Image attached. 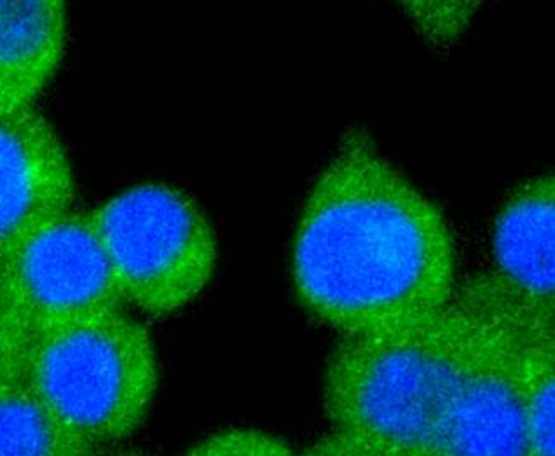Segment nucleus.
Here are the masks:
<instances>
[{"instance_id": "1", "label": "nucleus", "mask_w": 555, "mask_h": 456, "mask_svg": "<svg viewBox=\"0 0 555 456\" xmlns=\"http://www.w3.org/2000/svg\"><path fill=\"white\" fill-rule=\"evenodd\" d=\"M293 281L314 320L340 338L410 328L457 294L446 216L364 131H348L309 191Z\"/></svg>"}, {"instance_id": "2", "label": "nucleus", "mask_w": 555, "mask_h": 456, "mask_svg": "<svg viewBox=\"0 0 555 456\" xmlns=\"http://www.w3.org/2000/svg\"><path fill=\"white\" fill-rule=\"evenodd\" d=\"M469 331V305L457 289L452 304L431 320L384 335L340 338L323 386L330 433L309 453L440 455Z\"/></svg>"}, {"instance_id": "3", "label": "nucleus", "mask_w": 555, "mask_h": 456, "mask_svg": "<svg viewBox=\"0 0 555 456\" xmlns=\"http://www.w3.org/2000/svg\"><path fill=\"white\" fill-rule=\"evenodd\" d=\"M23 367L50 409L99 452L137 433L158 386L152 336L122 309L41 336Z\"/></svg>"}, {"instance_id": "4", "label": "nucleus", "mask_w": 555, "mask_h": 456, "mask_svg": "<svg viewBox=\"0 0 555 456\" xmlns=\"http://www.w3.org/2000/svg\"><path fill=\"white\" fill-rule=\"evenodd\" d=\"M122 302L150 317L172 316L196 301L218 263L208 216L179 188L138 185L92 214Z\"/></svg>"}, {"instance_id": "5", "label": "nucleus", "mask_w": 555, "mask_h": 456, "mask_svg": "<svg viewBox=\"0 0 555 456\" xmlns=\"http://www.w3.org/2000/svg\"><path fill=\"white\" fill-rule=\"evenodd\" d=\"M0 301L26 348L41 336L125 305L90 214L70 211L0 263Z\"/></svg>"}, {"instance_id": "6", "label": "nucleus", "mask_w": 555, "mask_h": 456, "mask_svg": "<svg viewBox=\"0 0 555 456\" xmlns=\"http://www.w3.org/2000/svg\"><path fill=\"white\" fill-rule=\"evenodd\" d=\"M459 289L469 305L470 331L438 456L528 455L527 416L491 275L461 282Z\"/></svg>"}, {"instance_id": "7", "label": "nucleus", "mask_w": 555, "mask_h": 456, "mask_svg": "<svg viewBox=\"0 0 555 456\" xmlns=\"http://www.w3.org/2000/svg\"><path fill=\"white\" fill-rule=\"evenodd\" d=\"M75 203L74 167L53 125L36 106L0 110V263Z\"/></svg>"}, {"instance_id": "8", "label": "nucleus", "mask_w": 555, "mask_h": 456, "mask_svg": "<svg viewBox=\"0 0 555 456\" xmlns=\"http://www.w3.org/2000/svg\"><path fill=\"white\" fill-rule=\"evenodd\" d=\"M494 299L508 341L528 429V455L555 453V305L535 301L493 273Z\"/></svg>"}, {"instance_id": "9", "label": "nucleus", "mask_w": 555, "mask_h": 456, "mask_svg": "<svg viewBox=\"0 0 555 456\" xmlns=\"http://www.w3.org/2000/svg\"><path fill=\"white\" fill-rule=\"evenodd\" d=\"M67 0H0V110L35 106L65 55Z\"/></svg>"}, {"instance_id": "10", "label": "nucleus", "mask_w": 555, "mask_h": 456, "mask_svg": "<svg viewBox=\"0 0 555 456\" xmlns=\"http://www.w3.org/2000/svg\"><path fill=\"white\" fill-rule=\"evenodd\" d=\"M498 275L535 301L555 305L554 175L518 188L494 227Z\"/></svg>"}, {"instance_id": "11", "label": "nucleus", "mask_w": 555, "mask_h": 456, "mask_svg": "<svg viewBox=\"0 0 555 456\" xmlns=\"http://www.w3.org/2000/svg\"><path fill=\"white\" fill-rule=\"evenodd\" d=\"M99 450L50 409L23 365L0 377V455L77 456Z\"/></svg>"}, {"instance_id": "12", "label": "nucleus", "mask_w": 555, "mask_h": 456, "mask_svg": "<svg viewBox=\"0 0 555 456\" xmlns=\"http://www.w3.org/2000/svg\"><path fill=\"white\" fill-rule=\"evenodd\" d=\"M427 44L450 50L470 31L488 0H396Z\"/></svg>"}, {"instance_id": "13", "label": "nucleus", "mask_w": 555, "mask_h": 456, "mask_svg": "<svg viewBox=\"0 0 555 456\" xmlns=\"http://www.w3.org/2000/svg\"><path fill=\"white\" fill-rule=\"evenodd\" d=\"M293 446L275 434L257 429H224L199 441L189 455H293Z\"/></svg>"}, {"instance_id": "14", "label": "nucleus", "mask_w": 555, "mask_h": 456, "mask_svg": "<svg viewBox=\"0 0 555 456\" xmlns=\"http://www.w3.org/2000/svg\"><path fill=\"white\" fill-rule=\"evenodd\" d=\"M24 351L26 343L9 320L8 311L0 301V377L23 365Z\"/></svg>"}]
</instances>
